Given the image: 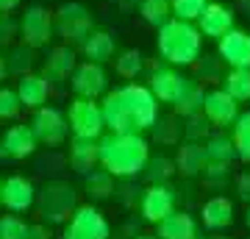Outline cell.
Wrapping results in <instances>:
<instances>
[{"mask_svg":"<svg viewBox=\"0 0 250 239\" xmlns=\"http://www.w3.org/2000/svg\"><path fill=\"white\" fill-rule=\"evenodd\" d=\"M175 212V192L167 184H150L142 195V217L147 222H161Z\"/></svg>","mask_w":250,"mask_h":239,"instance_id":"14","label":"cell"},{"mask_svg":"<svg viewBox=\"0 0 250 239\" xmlns=\"http://www.w3.org/2000/svg\"><path fill=\"white\" fill-rule=\"evenodd\" d=\"M156 47L159 56L172 67H189L200 59V47H203V34L197 22L172 17L164 28H159L156 36Z\"/></svg>","mask_w":250,"mask_h":239,"instance_id":"3","label":"cell"},{"mask_svg":"<svg viewBox=\"0 0 250 239\" xmlns=\"http://www.w3.org/2000/svg\"><path fill=\"white\" fill-rule=\"evenodd\" d=\"M100 167L114 178H134L150 161V145L142 133H114L100 136Z\"/></svg>","mask_w":250,"mask_h":239,"instance_id":"2","label":"cell"},{"mask_svg":"<svg viewBox=\"0 0 250 239\" xmlns=\"http://www.w3.org/2000/svg\"><path fill=\"white\" fill-rule=\"evenodd\" d=\"M56 31L62 39H67L70 44H83L86 36L95 31V20L92 11L83 3H64L62 9L56 11Z\"/></svg>","mask_w":250,"mask_h":239,"instance_id":"6","label":"cell"},{"mask_svg":"<svg viewBox=\"0 0 250 239\" xmlns=\"http://www.w3.org/2000/svg\"><path fill=\"white\" fill-rule=\"evenodd\" d=\"M206 153H208V164H223V167H231L233 159H239V156H236V145H233V139L231 136H225V133L208 136V142H206Z\"/></svg>","mask_w":250,"mask_h":239,"instance_id":"25","label":"cell"},{"mask_svg":"<svg viewBox=\"0 0 250 239\" xmlns=\"http://www.w3.org/2000/svg\"><path fill=\"white\" fill-rule=\"evenodd\" d=\"M248 228H250V209H248Z\"/></svg>","mask_w":250,"mask_h":239,"instance_id":"49","label":"cell"},{"mask_svg":"<svg viewBox=\"0 0 250 239\" xmlns=\"http://www.w3.org/2000/svg\"><path fill=\"white\" fill-rule=\"evenodd\" d=\"M28 239H50V231L45 225H31L28 228Z\"/></svg>","mask_w":250,"mask_h":239,"instance_id":"42","label":"cell"},{"mask_svg":"<svg viewBox=\"0 0 250 239\" xmlns=\"http://www.w3.org/2000/svg\"><path fill=\"white\" fill-rule=\"evenodd\" d=\"M6 75H9V62H6V56L0 53V84L6 81Z\"/></svg>","mask_w":250,"mask_h":239,"instance_id":"44","label":"cell"},{"mask_svg":"<svg viewBox=\"0 0 250 239\" xmlns=\"http://www.w3.org/2000/svg\"><path fill=\"white\" fill-rule=\"evenodd\" d=\"M22 3V0H0V14H9V11H14Z\"/></svg>","mask_w":250,"mask_h":239,"instance_id":"43","label":"cell"},{"mask_svg":"<svg viewBox=\"0 0 250 239\" xmlns=\"http://www.w3.org/2000/svg\"><path fill=\"white\" fill-rule=\"evenodd\" d=\"M31 128H34L36 139L47 145V148H56L67 139V131H70V120L67 114H62L59 109L53 106H42L34 111V120H31Z\"/></svg>","mask_w":250,"mask_h":239,"instance_id":"9","label":"cell"},{"mask_svg":"<svg viewBox=\"0 0 250 239\" xmlns=\"http://www.w3.org/2000/svg\"><path fill=\"white\" fill-rule=\"evenodd\" d=\"M189 120V125L184 128V136H187L189 142H200V139H206V133H208V120L206 117H200V114H195V117H187Z\"/></svg>","mask_w":250,"mask_h":239,"instance_id":"37","label":"cell"},{"mask_svg":"<svg viewBox=\"0 0 250 239\" xmlns=\"http://www.w3.org/2000/svg\"><path fill=\"white\" fill-rule=\"evenodd\" d=\"M225 84V92L231 95V98H236L239 103H245V100H250V70H245V67H231V72L223 78Z\"/></svg>","mask_w":250,"mask_h":239,"instance_id":"29","label":"cell"},{"mask_svg":"<svg viewBox=\"0 0 250 239\" xmlns=\"http://www.w3.org/2000/svg\"><path fill=\"white\" fill-rule=\"evenodd\" d=\"M211 0H172V14L178 20H189V22H197V17L203 14V9Z\"/></svg>","mask_w":250,"mask_h":239,"instance_id":"33","label":"cell"},{"mask_svg":"<svg viewBox=\"0 0 250 239\" xmlns=\"http://www.w3.org/2000/svg\"><path fill=\"white\" fill-rule=\"evenodd\" d=\"M203 100H206V92H203V87H200V81L189 78L184 95L178 98V103L172 109H175V114H181V117H195V114L203 111Z\"/></svg>","mask_w":250,"mask_h":239,"instance_id":"27","label":"cell"},{"mask_svg":"<svg viewBox=\"0 0 250 239\" xmlns=\"http://www.w3.org/2000/svg\"><path fill=\"white\" fill-rule=\"evenodd\" d=\"M108 237H111V228H108L106 217L95 206H78L75 214L70 217V222H67L62 239H108Z\"/></svg>","mask_w":250,"mask_h":239,"instance_id":"8","label":"cell"},{"mask_svg":"<svg viewBox=\"0 0 250 239\" xmlns=\"http://www.w3.org/2000/svg\"><path fill=\"white\" fill-rule=\"evenodd\" d=\"M203 117L211 125H217V128L233 125L236 123V117H239V100L231 98L225 89H211V92H206Z\"/></svg>","mask_w":250,"mask_h":239,"instance_id":"12","label":"cell"},{"mask_svg":"<svg viewBox=\"0 0 250 239\" xmlns=\"http://www.w3.org/2000/svg\"><path fill=\"white\" fill-rule=\"evenodd\" d=\"M187 84H189L187 75H181L172 64H167V67H153L150 84H147V87H150V92L156 95L159 103H170V106H175L178 98L184 95Z\"/></svg>","mask_w":250,"mask_h":239,"instance_id":"11","label":"cell"},{"mask_svg":"<svg viewBox=\"0 0 250 239\" xmlns=\"http://www.w3.org/2000/svg\"><path fill=\"white\" fill-rule=\"evenodd\" d=\"M11 34H20V22H14V20H9L3 14V20H0V42L3 44L11 42Z\"/></svg>","mask_w":250,"mask_h":239,"instance_id":"40","label":"cell"},{"mask_svg":"<svg viewBox=\"0 0 250 239\" xmlns=\"http://www.w3.org/2000/svg\"><path fill=\"white\" fill-rule=\"evenodd\" d=\"M153 133H156V139L159 142H175L178 139V125H175V120H156V125H153Z\"/></svg>","mask_w":250,"mask_h":239,"instance_id":"38","label":"cell"},{"mask_svg":"<svg viewBox=\"0 0 250 239\" xmlns=\"http://www.w3.org/2000/svg\"><path fill=\"white\" fill-rule=\"evenodd\" d=\"M156 237L159 239H197V225L192 214L172 212L161 222H156Z\"/></svg>","mask_w":250,"mask_h":239,"instance_id":"22","label":"cell"},{"mask_svg":"<svg viewBox=\"0 0 250 239\" xmlns=\"http://www.w3.org/2000/svg\"><path fill=\"white\" fill-rule=\"evenodd\" d=\"M145 178L150 181V184H167L175 173H178V167H175V161L167 159V156H159V159H150L147 164H145Z\"/></svg>","mask_w":250,"mask_h":239,"instance_id":"31","label":"cell"},{"mask_svg":"<svg viewBox=\"0 0 250 239\" xmlns=\"http://www.w3.org/2000/svg\"><path fill=\"white\" fill-rule=\"evenodd\" d=\"M0 142H3V153L9 159H28L36 151V145H39L31 125H11V128H6Z\"/></svg>","mask_w":250,"mask_h":239,"instance_id":"17","label":"cell"},{"mask_svg":"<svg viewBox=\"0 0 250 239\" xmlns=\"http://www.w3.org/2000/svg\"><path fill=\"white\" fill-rule=\"evenodd\" d=\"M9 72H14V75H25L28 67L34 64V47H28V44H20V47H14L9 53Z\"/></svg>","mask_w":250,"mask_h":239,"instance_id":"34","label":"cell"},{"mask_svg":"<svg viewBox=\"0 0 250 239\" xmlns=\"http://www.w3.org/2000/svg\"><path fill=\"white\" fill-rule=\"evenodd\" d=\"M70 87L75 92V98H89V100H98L100 95L108 92V75L103 70V64L98 62H83L75 67L70 78Z\"/></svg>","mask_w":250,"mask_h":239,"instance_id":"10","label":"cell"},{"mask_svg":"<svg viewBox=\"0 0 250 239\" xmlns=\"http://www.w3.org/2000/svg\"><path fill=\"white\" fill-rule=\"evenodd\" d=\"M175 167H178L181 175H187V178L203 175L206 167H208V153H206V145H203V142H189L187 139L178 148Z\"/></svg>","mask_w":250,"mask_h":239,"instance_id":"20","label":"cell"},{"mask_svg":"<svg viewBox=\"0 0 250 239\" xmlns=\"http://www.w3.org/2000/svg\"><path fill=\"white\" fill-rule=\"evenodd\" d=\"M36 209H39L42 220L64 222L78 209V192L67 181H50L36 192Z\"/></svg>","mask_w":250,"mask_h":239,"instance_id":"4","label":"cell"},{"mask_svg":"<svg viewBox=\"0 0 250 239\" xmlns=\"http://www.w3.org/2000/svg\"><path fill=\"white\" fill-rule=\"evenodd\" d=\"M136 239H156V237H150V234H139Z\"/></svg>","mask_w":250,"mask_h":239,"instance_id":"46","label":"cell"},{"mask_svg":"<svg viewBox=\"0 0 250 239\" xmlns=\"http://www.w3.org/2000/svg\"><path fill=\"white\" fill-rule=\"evenodd\" d=\"M197 28L206 39H214L220 42L228 31H233V11L225 6V3H208L203 9V14L197 17Z\"/></svg>","mask_w":250,"mask_h":239,"instance_id":"15","label":"cell"},{"mask_svg":"<svg viewBox=\"0 0 250 239\" xmlns=\"http://www.w3.org/2000/svg\"><path fill=\"white\" fill-rule=\"evenodd\" d=\"M139 17L150 28H164L175 14H172V0H139Z\"/></svg>","mask_w":250,"mask_h":239,"instance_id":"26","label":"cell"},{"mask_svg":"<svg viewBox=\"0 0 250 239\" xmlns=\"http://www.w3.org/2000/svg\"><path fill=\"white\" fill-rule=\"evenodd\" d=\"M22 109V100H20L17 89L0 87V120H14Z\"/></svg>","mask_w":250,"mask_h":239,"instance_id":"36","label":"cell"},{"mask_svg":"<svg viewBox=\"0 0 250 239\" xmlns=\"http://www.w3.org/2000/svg\"><path fill=\"white\" fill-rule=\"evenodd\" d=\"M217 56L228 67H245L250 70V34L242 28H233L217 42Z\"/></svg>","mask_w":250,"mask_h":239,"instance_id":"13","label":"cell"},{"mask_svg":"<svg viewBox=\"0 0 250 239\" xmlns=\"http://www.w3.org/2000/svg\"><path fill=\"white\" fill-rule=\"evenodd\" d=\"M142 53H139V50H123V53L117 56V75H120V78H136V75H139V72H142Z\"/></svg>","mask_w":250,"mask_h":239,"instance_id":"32","label":"cell"},{"mask_svg":"<svg viewBox=\"0 0 250 239\" xmlns=\"http://www.w3.org/2000/svg\"><path fill=\"white\" fill-rule=\"evenodd\" d=\"M103 117L106 128L114 133H145L159 120V100L150 87L123 84L103 95Z\"/></svg>","mask_w":250,"mask_h":239,"instance_id":"1","label":"cell"},{"mask_svg":"<svg viewBox=\"0 0 250 239\" xmlns=\"http://www.w3.org/2000/svg\"><path fill=\"white\" fill-rule=\"evenodd\" d=\"M72 136H83V139H100L106 131V117H103V106L89 98H75L67 111Z\"/></svg>","mask_w":250,"mask_h":239,"instance_id":"5","label":"cell"},{"mask_svg":"<svg viewBox=\"0 0 250 239\" xmlns=\"http://www.w3.org/2000/svg\"><path fill=\"white\" fill-rule=\"evenodd\" d=\"M239 197L248 203L250 200V173H245V175H239Z\"/></svg>","mask_w":250,"mask_h":239,"instance_id":"41","label":"cell"},{"mask_svg":"<svg viewBox=\"0 0 250 239\" xmlns=\"http://www.w3.org/2000/svg\"><path fill=\"white\" fill-rule=\"evenodd\" d=\"M231 139H233V145H236V156L250 164V111H245V114L236 117Z\"/></svg>","mask_w":250,"mask_h":239,"instance_id":"30","label":"cell"},{"mask_svg":"<svg viewBox=\"0 0 250 239\" xmlns=\"http://www.w3.org/2000/svg\"><path fill=\"white\" fill-rule=\"evenodd\" d=\"M78 62H75V50H72L70 44H62V47H53L45 59V67H42V75L47 81H56V84H62V81L72 78V72H75Z\"/></svg>","mask_w":250,"mask_h":239,"instance_id":"19","label":"cell"},{"mask_svg":"<svg viewBox=\"0 0 250 239\" xmlns=\"http://www.w3.org/2000/svg\"><path fill=\"white\" fill-rule=\"evenodd\" d=\"M53 31H56V17L45 6H28L20 17V39L22 44L28 47H47L50 39H53Z\"/></svg>","mask_w":250,"mask_h":239,"instance_id":"7","label":"cell"},{"mask_svg":"<svg viewBox=\"0 0 250 239\" xmlns=\"http://www.w3.org/2000/svg\"><path fill=\"white\" fill-rule=\"evenodd\" d=\"M208 239H228V237H208Z\"/></svg>","mask_w":250,"mask_h":239,"instance_id":"48","label":"cell"},{"mask_svg":"<svg viewBox=\"0 0 250 239\" xmlns=\"http://www.w3.org/2000/svg\"><path fill=\"white\" fill-rule=\"evenodd\" d=\"M83 189H86V195H89L92 200H106V197H111V192H114V175H111L108 170H92L89 175H86Z\"/></svg>","mask_w":250,"mask_h":239,"instance_id":"28","label":"cell"},{"mask_svg":"<svg viewBox=\"0 0 250 239\" xmlns=\"http://www.w3.org/2000/svg\"><path fill=\"white\" fill-rule=\"evenodd\" d=\"M28 228L31 225H25L17 214H3L0 217V239H28Z\"/></svg>","mask_w":250,"mask_h":239,"instance_id":"35","label":"cell"},{"mask_svg":"<svg viewBox=\"0 0 250 239\" xmlns=\"http://www.w3.org/2000/svg\"><path fill=\"white\" fill-rule=\"evenodd\" d=\"M3 206L9 212H28L36 203V189L25 175H9L3 181Z\"/></svg>","mask_w":250,"mask_h":239,"instance_id":"16","label":"cell"},{"mask_svg":"<svg viewBox=\"0 0 250 239\" xmlns=\"http://www.w3.org/2000/svg\"><path fill=\"white\" fill-rule=\"evenodd\" d=\"M95 164H100V142L98 139H83L72 136L70 142V167L81 175H89Z\"/></svg>","mask_w":250,"mask_h":239,"instance_id":"21","label":"cell"},{"mask_svg":"<svg viewBox=\"0 0 250 239\" xmlns=\"http://www.w3.org/2000/svg\"><path fill=\"white\" fill-rule=\"evenodd\" d=\"M81 50L86 56V62H98V64H106L114 59L117 53V42L114 36L108 34V31H92L86 36V42L81 44Z\"/></svg>","mask_w":250,"mask_h":239,"instance_id":"23","label":"cell"},{"mask_svg":"<svg viewBox=\"0 0 250 239\" xmlns=\"http://www.w3.org/2000/svg\"><path fill=\"white\" fill-rule=\"evenodd\" d=\"M231 220H233V203L228 197L217 195L211 200H206V206H203V225L206 228L220 231L225 225H231Z\"/></svg>","mask_w":250,"mask_h":239,"instance_id":"24","label":"cell"},{"mask_svg":"<svg viewBox=\"0 0 250 239\" xmlns=\"http://www.w3.org/2000/svg\"><path fill=\"white\" fill-rule=\"evenodd\" d=\"M0 195H3V184H0ZM0 203H3V197H0Z\"/></svg>","mask_w":250,"mask_h":239,"instance_id":"47","label":"cell"},{"mask_svg":"<svg viewBox=\"0 0 250 239\" xmlns=\"http://www.w3.org/2000/svg\"><path fill=\"white\" fill-rule=\"evenodd\" d=\"M17 95L22 100V106L25 109H42L47 103V95H50V81L39 72H25V75H20L17 81Z\"/></svg>","mask_w":250,"mask_h":239,"instance_id":"18","label":"cell"},{"mask_svg":"<svg viewBox=\"0 0 250 239\" xmlns=\"http://www.w3.org/2000/svg\"><path fill=\"white\" fill-rule=\"evenodd\" d=\"M239 3H242V9H245V11L250 14V0H239Z\"/></svg>","mask_w":250,"mask_h":239,"instance_id":"45","label":"cell"},{"mask_svg":"<svg viewBox=\"0 0 250 239\" xmlns=\"http://www.w3.org/2000/svg\"><path fill=\"white\" fill-rule=\"evenodd\" d=\"M223 62V59H211V56H203V62H200V81H223L217 75V64Z\"/></svg>","mask_w":250,"mask_h":239,"instance_id":"39","label":"cell"}]
</instances>
